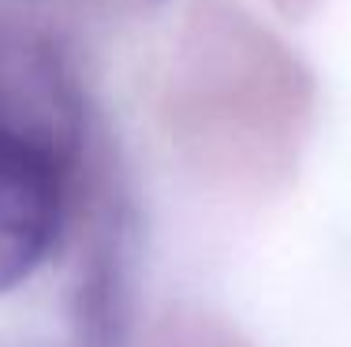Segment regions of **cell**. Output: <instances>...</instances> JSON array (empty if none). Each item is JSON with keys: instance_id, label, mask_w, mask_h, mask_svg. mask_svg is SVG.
I'll return each instance as SVG.
<instances>
[{"instance_id": "6da1fadb", "label": "cell", "mask_w": 351, "mask_h": 347, "mask_svg": "<svg viewBox=\"0 0 351 347\" xmlns=\"http://www.w3.org/2000/svg\"><path fill=\"white\" fill-rule=\"evenodd\" d=\"M64 220V168L53 142L0 112V295L53 254Z\"/></svg>"}]
</instances>
